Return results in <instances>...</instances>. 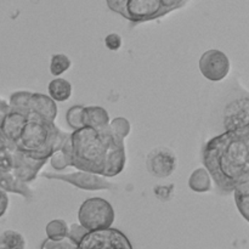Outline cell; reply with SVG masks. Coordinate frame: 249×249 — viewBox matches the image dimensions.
Here are the masks:
<instances>
[{"mask_svg":"<svg viewBox=\"0 0 249 249\" xmlns=\"http://www.w3.org/2000/svg\"><path fill=\"white\" fill-rule=\"evenodd\" d=\"M14 160H15V168L12 174L16 178H18L21 181L29 184L34 181L38 177L39 172L41 168L46 164V160H36V158L29 157L26 153L21 151H14Z\"/></svg>","mask_w":249,"mask_h":249,"instance_id":"obj_10","label":"cell"},{"mask_svg":"<svg viewBox=\"0 0 249 249\" xmlns=\"http://www.w3.org/2000/svg\"><path fill=\"white\" fill-rule=\"evenodd\" d=\"M72 66V61L65 53H55L50 61V73L53 77H60L63 73L67 72Z\"/></svg>","mask_w":249,"mask_h":249,"instance_id":"obj_19","label":"cell"},{"mask_svg":"<svg viewBox=\"0 0 249 249\" xmlns=\"http://www.w3.org/2000/svg\"><path fill=\"white\" fill-rule=\"evenodd\" d=\"M232 194L238 212L249 223V182L238 186Z\"/></svg>","mask_w":249,"mask_h":249,"instance_id":"obj_16","label":"cell"},{"mask_svg":"<svg viewBox=\"0 0 249 249\" xmlns=\"http://www.w3.org/2000/svg\"><path fill=\"white\" fill-rule=\"evenodd\" d=\"M27 109L53 123L55 122L58 112L56 101H53L49 95L40 94V92H32Z\"/></svg>","mask_w":249,"mask_h":249,"instance_id":"obj_11","label":"cell"},{"mask_svg":"<svg viewBox=\"0 0 249 249\" xmlns=\"http://www.w3.org/2000/svg\"><path fill=\"white\" fill-rule=\"evenodd\" d=\"M79 248V243L75 242L73 238H71L70 236L63 240L53 241L50 238H46L45 241L41 245L40 249H78Z\"/></svg>","mask_w":249,"mask_h":249,"instance_id":"obj_22","label":"cell"},{"mask_svg":"<svg viewBox=\"0 0 249 249\" xmlns=\"http://www.w3.org/2000/svg\"><path fill=\"white\" fill-rule=\"evenodd\" d=\"M0 216H4L5 213H6L7 208H9V197H7V192L0 190Z\"/></svg>","mask_w":249,"mask_h":249,"instance_id":"obj_29","label":"cell"},{"mask_svg":"<svg viewBox=\"0 0 249 249\" xmlns=\"http://www.w3.org/2000/svg\"><path fill=\"white\" fill-rule=\"evenodd\" d=\"M212 175L204 167L197 168L191 173L189 178V187L197 194H206L213 187Z\"/></svg>","mask_w":249,"mask_h":249,"instance_id":"obj_14","label":"cell"},{"mask_svg":"<svg viewBox=\"0 0 249 249\" xmlns=\"http://www.w3.org/2000/svg\"><path fill=\"white\" fill-rule=\"evenodd\" d=\"M114 219L116 213L112 204L100 197L85 199L78 211V221L89 232L111 229Z\"/></svg>","mask_w":249,"mask_h":249,"instance_id":"obj_5","label":"cell"},{"mask_svg":"<svg viewBox=\"0 0 249 249\" xmlns=\"http://www.w3.org/2000/svg\"><path fill=\"white\" fill-rule=\"evenodd\" d=\"M84 108V106H72L66 113V121H67L68 126L73 129V131L85 128Z\"/></svg>","mask_w":249,"mask_h":249,"instance_id":"obj_20","label":"cell"},{"mask_svg":"<svg viewBox=\"0 0 249 249\" xmlns=\"http://www.w3.org/2000/svg\"><path fill=\"white\" fill-rule=\"evenodd\" d=\"M111 128L113 129V131L116 134H118L119 136H122L123 139H125L126 136L130 134L131 126H130V122L128 121L124 117H116L114 119L111 121Z\"/></svg>","mask_w":249,"mask_h":249,"instance_id":"obj_24","label":"cell"},{"mask_svg":"<svg viewBox=\"0 0 249 249\" xmlns=\"http://www.w3.org/2000/svg\"><path fill=\"white\" fill-rule=\"evenodd\" d=\"M177 155L165 146H158L146 157V169L152 177L165 179L177 170Z\"/></svg>","mask_w":249,"mask_h":249,"instance_id":"obj_9","label":"cell"},{"mask_svg":"<svg viewBox=\"0 0 249 249\" xmlns=\"http://www.w3.org/2000/svg\"><path fill=\"white\" fill-rule=\"evenodd\" d=\"M122 44H123L122 36L117 33H109L105 38V45L111 51H118L121 49Z\"/></svg>","mask_w":249,"mask_h":249,"instance_id":"obj_27","label":"cell"},{"mask_svg":"<svg viewBox=\"0 0 249 249\" xmlns=\"http://www.w3.org/2000/svg\"><path fill=\"white\" fill-rule=\"evenodd\" d=\"M89 231L85 230L80 224H72L70 225V237L73 238L77 243H80V241L88 235Z\"/></svg>","mask_w":249,"mask_h":249,"instance_id":"obj_28","label":"cell"},{"mask_svg":"<svg viewBox=\"0 0 249 249\" xmlns=\"http://www.w3.org/2000/svg\"><path fill=\"white\" fill-rule=\"evenodd\" d=\"M41 177L46 179L61 180V181L68 182L72 186L78 189L87 190V191H100V190H111L116 187V185L112 184L107 180V178L100 177V175L91 174L87 172L70 173V174H61V173H43Z\"/></svg>","mask_w":249,"mask_h":249,"instance_id":"obj_8","label":"cell"},{"mask_svg":"<svg viewBox=\"0 0 249 249\" xmlns=\"http://www.w3.org/2000/svg\"><path fill=\"white\" fill-rule=\"evenodd\" d=\"M153 192H155L156 197L160 198V201H169L174 195V185H160V186L153 189Z\"/></svg>","mask_w":249,"mask_h":249,"instance_id":"obj_25","label":"cell"},{"mask_svg":"<svg viewBox=\"0 0 249 249\" xmlns=\"http://www.w3.org/2000/svg\"><path fill=\"white\" fill-rule=\"evenodd\" d=\"M199 71L209 82H221L229 75L231 62L229 56L218 49H209L199 57Z\"/></svg>","mask_w":249,"mask_h":249,"instance_id":"obj_7","label":"cell"},{"mask_svg":"<svg viewBox=\"0 0 249 249\" xmlns=\"http://www.w3.org/2000/svg\"><path fill=\"white\" fill-rule=\"evenodd\" d=\"M70 167L104 178H114L126 163L125 142L111 125L102 129L85 126L71 133L62 147Z\"/></svg>","mask_w":249,"mask_h":249,"instance_id":"obj_1","label":"cell"},{"mask_svg":"<svg viewBox=\"0 0 249 249\" xmlns=\"http://www.w3.org/2000/svg\"><path fill=\"white\" fill-rule=\"evenodd\" d=\"M84 124L85 126L94 129L106 128L111 124L109 114L101 106H88L84 108Z\"/></svg>","mask_w":249,"mask_h":249,"instance_id":"obj_13","label":"cell"},{"mask_svg":"<svg viewBox=\"0 0 249 249\" xmlns=\"http://www.w3.org/2000/svg\"><path fill=\"white\" fill-rule=\"evenodd\" d=\"M15 160L14 153L7 150L4 145H0V174H7L14 172Z\"/></svg>","mask_w":249,"mask_h":249,"instance_id":"obj_23","label":"cell"},{"mask_svg":"<svg viewBox=\"0 0 249 249\" xmlns=\"http://www.w3.org/2000/svg\"><path fill=\"white\" fill-rule=\"evenodd\" d=\"M78 249H134L129 238L117 229L92 231L80 241Z\"/></svg>","mask_w":249,"mask_h":249,"instance_id":"obj_6","label":"cell"},{"mask_svg":"<svg viewBox=\"0 0 249 249\" xmlns=\"http://www.w3.org/2000/svg\"><path fill=\"white\" fill-rule=\"evenodd\" d=\"M202 162L225 194L249 182V121L211 139L203 146Z\"/></svg>","mask_w":249,"mask_h":249,"instance_id":"obj_2","label":"cell"},{"mask_svg":"<svg viewBox=\"0 0 249 249\" xmlns=\"http://www.w3.org/2000/svg\"><path fill=\"white\" fill-rule=\"evenodd\" d=\"M32 96V92L29 91H17L10 96L9 104L11 109L18 112H26L27 106H28V101Z\"/></svg>","mask_w":249,"mask_h":249,"instance_id":"obj_21","label":"cell"},{"mask_svg":"<svg viewBox=\"0 0 249 249\" xmlns=\"http://www.w3.org/2000/svg\"><path fill=\"white\" fill-rule=\"evenodd\" d=\"M49 96L56 102H65L72 95V84L63 78H55L48 85Z\"/></svg>","mask_w":249,"mask_h":249,"instance_id":"obj_15","label":"cell"},{"mask_svg":"<svg viewBox=\"0 0 249 249\" xmlns=\"http://www.w3.org/2000/svg\"><path fill=\"white\" fill-rule=\"evenodd\" d=\"M50 164L51 167L55 170H57V172H61V170L70 167L67 162V158H66L65 153H63L62 151H58V152H56L55 155L50 158Z\"/></svg>","mask_w":249,"mask_h":249,"instance_id":"obj_26","label":"cell"},{"mask_svg":"<svg viewBox=\"0 0 249 249\" xmlns=\"http://www.w3.org/2000/svg\"><path fill=\"white\" fill-rule=\"evenodd\" d=\"M107 6L113 12L133 23L160 18L170 12L186 6V0H107Z\"/></svg>","mask_w":249,"mask_h":249,"instance_id":"obj_4","label":"cell"},{"mask_svg":"<svg viewBox=\"0 0 249 249\" xmlns=\"http://www.w3.org/2000/svg\"><path fill=\"white\" fill-rule=\"evenodd\" d=\"M0 189L5 192H12V194L21 195L22 197L31 201L33 198V192L29 189L28 184L21 181L18 178L15 177L12 173H7V174H0Z\"/></svg>","mask_w":249,"mask_h":249,"instance_id":"obj_12","label":"cell"},{"mask_svg":"<svg viewBox=\"0 0 249 249\" xmlns=\"http://www.w3.org/2000/svg\"><path fill=\"white\" fill-rule=\"evenodd\" d=\"M71 134L63 133L55 123L29 111L15 141L17 151L36 160H46L62 150Z\"/></svg>","mask_w":249,"mask_h":249,"instance_id":"obj_3","label":"cell"},{"mask_svg":"<svg viewBox=\"0 0 249 249\" xmlns=\"http://www.w3.org/2000/svg\"><path fill=\"white\" fill-rule=\"evenodd\" d=\"M45 232L50 240H63L70 236V225L62 219H53L46 224Z\"/></svg>","mask_w":249,"mask_h":249,"instance_id":"obj_17","label":"cell"},{"mask_svg":"<svg viewBox=\"0 0 249 249\" xmlns=\"http://www.w3.org/2000/svg\"><path fill=\"white\" fill-rule=\"evenodd\" d=\"M26 240L19 232L15 230H6L0 237V249H24Z\"/></svg>","mask_w":249,"mask_h":249,"instance_id":"obj_18","label":"cell"}]
</instances>
